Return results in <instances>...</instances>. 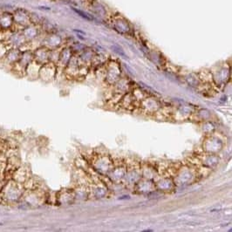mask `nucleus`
Here are the masks:
<instances>
[{
	"label": "nucleus",
	"instance_id": "3",
	"mask_svg": "<svg viewBox=\"0 0 232 232\" xmlns=\"http://www.w3.org/2000/svg\"><path fill=\"white\" fill-rule=\"evenodd\" d=\"M75 11H76V12H77L78 13H79V14L80 16H83L85 18H87V19H89V20H91V19H92V18H91V17H89L88 15H84L85 13H83L81 11H78V10H75Z\"/></svg>",
	"mask_w": 232,
	"mask_h": 232
},
{
	"label": "nucleus",
	"instance_id": "1",
	"mask_svg": "<svg viewBox=\"0 0 232 232\" xmlns=\"http://www.w3.org/2000/svg\"><path fill=\"white\" fill-rule=\"evenodd\" d=\"M14 26H25L29 22V14L24 9H16L12 13Z\"/></svg>",
	"mask_w": 232,
	"mask_h": 232
},
{
	"label": "nucleus",
	"instance_id": "2",
	"mask_svg": "<svg viewBox=\"0 0 232 232\" xmlns=\"http://www.w3.org/2000/svg\"><path fill=\"white\" fill-rule=\"evenodd\" d=\"M14 26L12 13L4 12L0 13V31H6Z\"/></svg>",
	"mask_w": 232,
	"mask_h": 232
}]
</instances>
